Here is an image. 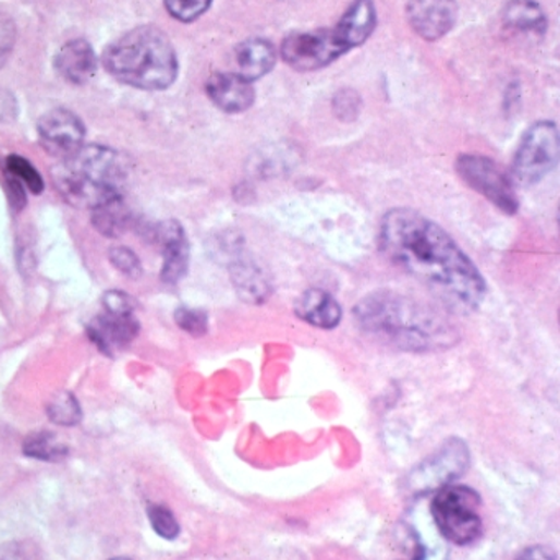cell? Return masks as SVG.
<instances>
[{
	"label": "cell",
	"instance_id": "f546056e",
	"mask_svg": "<svg viewBox=\"0 0 560 560\" xmlns=\"http://www.w3.org/2000/svg\"><path fill=\"white\" fill-rule=\"evenodd\" d=\"M333 109H336V114L342 121H352L357 115L358 109H361L358 94L352 89H344L336 94V97H333Z\"/></svg>",
	"mask_w": 560,
	"mask_h": 560
},
{
	"label": "cell",
	"instance_id": "30bf717a",
	"mask_svg": "<svg viewBox=\"0 0 560 560\" xmlns=\"http://www.w3.org/2000/svg\"><path fill=\"white\" fill-rule=\"evenodd\" d=\"M38 135L48 154L64 158L83 147V122L68 109H53L38 122Z\"/></svg>",
	"mask_w": 560,
	"mask_h": 560
},
{
	"label": "cell",
	"instance_id": "ac0fdd59",
	"mask_svg": "<svg viewBox=\"0 0 560 560\" xmlns=\"http://www.w3.org/2000/svg\"><path fill=\"white\" fill-rule=\"evenodd\" d=\"M54 70L73 84H84L96 74L97 58L89 41L71 40L54 57Z\"/></svg>",
	"mask_w": 560,
	"mask_h": 560
},
{
	"label": "cell",
	"instance_id": "ba28073f",
	"mask_svg": "<svg viewBox=\"0 0 560 560\" xmlns=\"http://www.w3.org/2000/svg\"><path fill=\"white\" fill-rule=\"evenodd\" d=\"M455 170L472 190L487 197L504 214L513 216L520 209L513 180L491 158L484 157V155L464 154L455 161Z\"/></svg>",
	"mask_w": 560,
	"mask_h": 560
},
{
	"label": "cell",
	"instance_id": "5bb4252c",
	"mask_svg": "<svg viewBox=\"0 0 560 560\" xmlns=\"http://www.w3.org/2000/svg\"><path fill=\"white\" fill-rule=\"evenodd\" d=\"M206 93L220 110L229 114L251 109L255 100L254 84L239 73L212 74L207 80Z\"/></svg>",
	"mask_w": 560,
	"mask_h": 560
},
{
	"label": "cell",
	"instance_id": "d6986e66",
	"mask_svg": "<svg viewBox=\"0 0 560 560\" xmlns=\"http://www.w3.org/2000/svg\"><path fill=\"white\" fill-rule=\"evenodd\" d=\"M235 61H238L239 74L245 80L254 81L267 76L277 63V53L273 45L268 44L261 38H251L239 45L235 50Z\"/></svg>",
	"mask_w": 560,
	"mask_h": 560
},
{
	"label": "cell",
	"instance_id": "52a82bcc",
	"mask_svg": "<svg viewBox=\"0 0 560 560\" xmlns=\"http://www.w3.org/2000/svg\"><path fill=\"white\" fill-rule=\"evenodd\" d=\"M471 465V451L467 443L458 437L446 440L426 461L413 468L407 475L404 487L411 495H426L451 485L464 475Z\"/></svg>",
	"mask_w": 560,
	"mask_h": 560
},
{
	"label": "cell",
	"instance_id": "7402d4cb",
	"mask_svg": "<svg viewBox=\"0 0 560 560\" xmlns=\"http://www.w3.org/2000/svg\"><path fill=\"white\" fill-rule=\"evenodd\" d=\"M24 454L35 461L61 462L70 454L68 447L51 433H35L24 442Z\"/></svg>",
	"mask_w": 560,
	"mask_h": 560
},
{
	"label": "cell",
	"instance_id": "e0dca14e",
	"mask_svg": "<svg viewBox=\"0 0 560 560\" xmlns=\"http://www.w3.org/2000/svg\"><path fill=\"white\" fill-rule=\"evenodd\" d=\"M375 27H377V11H375L374 2L372 0H354L333 31L344 47L351 51L352 48L364 45L374 34Z\"/></svg>",
	"mask_w": 560,
	"mask_h": 560
},
{
	"label": "cell",
	"instance_id": "83f0119b",
	"mask_svg": "<svg viewBox=\"0 0 560 560\" xmlns=\"http://www.w3.org/2000/svg\"><path fill=\"white\" fill-rule=\"evenodd\" d=\"M109 260L125 277L138 278L142 275L141 260H138L135 252H132L129 247L110 248Z\"/></svg>",
	"mask_w": 560,
	"mask_h": 560
},
{
	"label": "cell",
	"instance_id": "6da1fadb",
	"mask_svg": "<svg viewBox=\"0 0 560 560\" xmlns=\"http://www.w3.org/2000/svg\"><path fill=\"white\" fill-rule=\"evenodd\" d=\"M380 247L388 260L424 284L447 309L472 313L484 303L487 283L474 261L417 210H388L380 223Z\"/></svg>",
	"mask_w": 560,
	"mask_h": 560
},
{
	"label": "cell",
	"instance_id": "7c38bea8",
	"mask_svg": "<svg viewBox=\"0 0 560 560\" xmlns=\"http://www.w3.org/2000/svg\"><path fill=\"white\" fill-rule=\"evenodd\" d=\"M141 324L132 314H110L97 316L87 326V333L93 344L97 345L102 354L115 355V352L124 351L138 336Z\"/></svg>",
	"mask_w": 560,
	"mask_h": 560
},
{
	"label": "cell",
	"instance_id": "4316f807",
	"mask_svg": "<svg viewBox=\"0 0 560 560\" xmlns=\"http://www.w3.org/2000/svg\"><path fill=\"white\" fill-rule=\"evenodd\" d=\"M174 320L178 327L184 332L190 333L193 338H203L204 333L209 329V320L207 314L199 309H191V307H180L174 313Z\"/></svg>",
	"mask_w": 560,
	"mask_h": 560
},
{
	"label": "cell",
	"instance_id": "5b68a950",
	"mask_svg": "<svg viewBox=\"0 0 560 560\" xmlns=\"http://www.w3.org/2000/svg\"><path fill=\"white\" fill-rule=\"evenodd\" d=\"M482 497L465 485H446L430 504L434 523L449 543L468 546L484 533Z\"/></svg>",
	"mask_w": 560,
	"mask_h": 560
},
{
	"label": "cell",
	"instance_id": "f1b7e54d",
	"mask_svg": "<svg viewBox=\"0 0 560 560\" xmlns=\"http://www.w3.org/2000/svg\"><path fill=\"white\" fill-rule=\"evenodd\" d=\"M17 40V27L9 15L0 14V70L8 63Z\"/></svg>",
	"mask_w": 560,
	"mask_h": 560
},
{
	"label": "cell",
	"instance_id": "2e32d148",
	"mask_svg": "<svg viewBox=\"0 0 560 560\" xmlns=\"http://www.w3.org/2000/svg\"><path fill=\"white\" fill-rule=\"evenodd\" d=\"M294 313L304 322L317 329H336L342 320V307L339 301L319 288H311L297 297Z\"/></svg>",
	"mask_w": 560,
	"mask_h": 560
},
{
	"label": "cell",
	"instance_id": "cb8c5ba5",
	"mask_svg": "<svg viewBox=\"0 0 560 560\" xmlns=\"http://www.w3.org/2000/svg\"><path fill=\"white\" fill-rule=\"evenodd\" d=\"M5 168H8L9 176L15 178V180L24 184L31 193H44V178L38 173L37 168H35L31 161L25 160L24 157L11 155L8 161H5Z\"/></svg>",
	"mask_w": 560,
	"mask_h": 560
},
{
	"label": "cell",
	"instance_id": "9c48e42d",
	"mask_svg": "<svg viewBox=\"0 0 560 560\" xmlns=\"http://www.w3.org/2000/svg\"><path fill=\"white\" fill-rule=\"evenodd\" d=\"M333 28L294 32L281 44V57L296 71H317L348 53Z\"/></svg>",
	"mask_w": 560,
	"mask_h": 560
},
{
	"label": "cell",
	"instance_id": "3957f363",
	"mask_svg": "<svg viewBox=\"0 0 560 560\" xmlns=\"http://www.w3.org/2000/svg\"><path fill=\"white\" fill-rule=\"evenodd\" d=\"M102 64L115 80L144 90L168 89L180 70L170 38L155 27L122 35L104 50Z\"/></svg>",
	"mask_w": 560,
	"mask_h": 560
},
{
	"label": "cell",
	"instance_id": "277c9868",
	"mask_svg": "<svg viewBox=\"0 0 560 560\" xmlns=\"http://www.w3.org/2000/svg\"><path fill=\"white\" fill-rule=\"evenodd\" d=\"M129 174L131 167L121 151L87 145L63 158L53 170V180L66 203L93 209L121 197Z\"/></svg>",
	"mask_w": 560,
	"mask_h": 560
},
{
	"label": "cell",
	"instance_id": "8992f818",
	"mask_svg": "<svg viewBox=\"0 0 560 560\" xmlns=\"http://www.w3.org/2000/svg\"><path fill=\"white\" fill-rule=\"evenodd\" d=\"M559 131L552 121H539L527 129L514 155L513 181L533 186L543 181L559 163Z\"/></svg>",
	"mask_w": 560,
	"mask_h": 560
},
{
	"label": "cell",
	"instance_id": "d4e9b609",
	"mask_svg": "<svg viewBox=\"0 0 560 560\" xmlns=\"http://www.w3.org/2000/svg\"><path fill=\"white\" fill-rule=\"evenodd\" d=\"M212 5V0H165V9L171 17L183 24L197 21Z\"/></svg>",
	"mask_w": 560,
	"mask_h": 560
},
{
	"label": "cell",
	"instance_id": "44dd1931",
	"mask_svg": "<svg viewBox=\"0 0 560 560\" xmlns=\"http://www.w3.org/2000/svg\"><path fill=\"white\" fill-rule=\"evenodd\" d=\"M504 24L518 32L544 34L547 19L543 9L534 0H511L503 11Z\"/></svg>",
	"mask_w": 560,
	"mask_h": 560
},
{
	"label": "cell",
	"instance_id": "8fae6325",
	"mask_svg": "<svg viewBox=\"0 0 560 560\" xmlns=\"http://www.w3.org/2000/svg\"><path fill=\"white\" fill-rule=\"evenodd\" d=\"M407 21L413 31L427 41H436L449 34L458 21L455 0H410Z\"/></svg>",
	"mask_w": 560,
	"mask_h": 560
},
{
	"label": "cell",
	"instance_id": "ffe728a7",
	"mask_svg": "<svg viewBox=\"0 0 560 560\" xmlns=\"http://www.w3.org/2000/svg\"><path fill=\"white\" fill-rule=\"evenodd\" d=\"M93 226L104 238L118 239L131 228L132 212L121 197L93 207Z\"/></svg>",
	"mask_w": 560,
	"mask_h": 560
},
{
	"label": "cell",
	"instance_id": "9a60e30c",
	"mask_svg": "<svg viewBox=\"0 0 560 560\" xmlns=\"http://www.w3.org/2000/svg\"><path fill=\"white\" fill-rule=\"evenodd\" d=\"M231 261V278L242 300L252 304H261L271 294V281L264 268L247 255L235 252Z\"/></svg>",
	"mask_w": 560,
	"mask_h": 560
},
{
	"label": "cell",
	"instance_id": "4dcf8cb0",
	"mask_svg": "<svg viewBox=\"0 0 560 560\" xmlns=\"http://www.w3.org/2000/svg\"><path fill=\"white\" fill-rule=\"evenodd\" d=\"M104 309L110 314H132L135 311V300L124 291H107L102 297Z\"/></svg>",
	"mask_w": 560,
	"mask_h": 560
},
{
	"label": "cell",
	"instance_id": "4fadbf2b",
	"mask_svg": "<svg viewBox=\"0 0 560 560\" xmlns=\"http://www.w3.org/2000/svg\"><path fill=\"white\" fill-rule=\"evenodd\" d=\"M155 239L161 245V254H163L161 280L168 284L180 283L190 267V244H187L183 226L176 220L161 222L155 229Z\"/></svg>",
	"mask_w": 560,
	"mask_h": 560
},
{
	"label": "cell",
	"instance_id": "603a6c76",
	"mask_svg": "<svg viewBox=\"0 0 560 560\" xmlns=\"http://www.w3.org/2000/svg\"><path fill=\"white\" fill-rule=\"evenodd\" d=\"M48 417L51 423L58 426H76L83 419V410H81L80 401L76 400L73 393H58L51 398L50 404L47 407Z\"/></svg>",
	"mask_w": 560,
	"mask_h": 560
},
{
	"label": "cell",
	"instance_id": "484cf974",
	"mask_svg": "<svg viewBox=\"0 0 560 560\" xmlns=\"http://www.w3.org/2000/svg\"><path fill=\"white\" fill-rule=\"evenodd\" d=\"M148 520L158 536L167 540H174L180 536V523H178L171 510L163 504H150L148 507Z\"/></svg>",
	"mask_w": 560,
	"mask_h": 560
},
{
	"label": "cell",
	"instance_id": "7a4b0ae2",
	"mask_svg": "<svg viewBox=\"0 0 560 560\" xmlns=\"http://www.w3.org/2000/svg\"><path fill=\"white\" fill-rule=\"evenodd\" d=\"M354 314L364 332L400 351H443L459 341L458 330L439 311L397 291L368 294Z\"/></svg>",
	"mask_w": 560,
	"mask_h": 560
}]
</instances>
